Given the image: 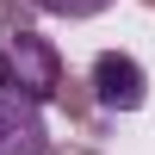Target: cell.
Here are the masks:
<instances>
[{"label": "cell", "mask_w": 155, "mask_h": 155, "mask_svg": "<svg viewBox=\"0 0 155 155\" xmlns=\"http://www.w3.org/2000/svg\"><path fill=\"white\" fill-rule=\"evenodd\" d=\"M0 155H50L44 106H25V99L0 93Z\"/></svg>", "instance_id": "3957f363"}, {"label": "cell", "mask_w": 155, "mask_h": 155, "mask_svg": "<svg viewBox=\"0 0 155 155\" xmlns=\"http://www.w3.org/2000/svg\"><path fill=\"white\" fill-rule=\"evenodd\" d=\"M0 93L25 99V106H50L62 93V56L44 31L19 25V31L0 37Z\"/></svg>", "instance_id": "6da1fadb"}, {"label": "cell", "mask_w": 155, "mask_h": 155, "mask_svg": "<svg viewBox=\"0 0 155 155\" xmlns=\"http://www.w3.org/2000/svg\"><path fill=\"white\" fill-rule=\"evenodd\" d=\"M37 12H50V19H99L106 6H118V0H31Z\"/></svg>", "instance_id": "277c9868"}, {"label": "cell", "mask_w": 155, "mask_h": 155, "mask_svg": "<svg viewBox=\"0 0 155 155\" xmlns=\"http://www.w3.org/2000/svg\"><path fill=\"white\" fill-rule=\"evenodd\" d=\"M87 87H93L99 112H143L149 106V68L124 50H99L93 68H87Z\"/></svg>", "instance_id": "7a4b0ae2"}]
</instances>
